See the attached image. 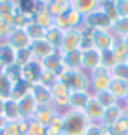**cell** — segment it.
<instances>
[{
	"instance_id": "cell-18",
	"label": "cell",
	"mask_w": 128,
	"mask_h": 135,
	"mask_svg": "<svg viewBox=\"0 0 128 135\" xmlns=\"http://www.w3.org/2000/svg\"><path fill=\"white\" fill-rule=\"evenodd\" d=\"M43 3H44V8L51 13L53 18L64 15L71 8V0H46Z\"/></svg>"
},
{
	"instance_id": "cell-29",
	"label": "cell",
	"mask_w": 128,
	"mask_h": 135,
	"mask_svg": "<svg viewBox=\"0 0 128 135\" xmlns=\"http://www.w3.org/2000/svg\"><path fill=\"white\" fill-rule=\"evenodd\" d=\"M100 10H102L109 20L113 23L118 18V12H117V3L115 0H100Z\"/></svg>"
},
{
	"instance_id": "cell-16",
	"label": "cell",
	"mask_w": 128,
	"mask_h": 135,
	"mask_svg": "<svg viewBox=\"0 0 128 135\" xmlns=\"http://www.w3.org/2000/svg\"><path fill=\"white\" fill-rule=\"evenodd\" d=\"M58 114L59 112L53 105H38V109H36V112H35V115H33L31 120H35V122L41 124L44 127H48L49 122L58 115Z\"/></svg>"
},
{
	"instance_id": "cell-13",
	"label": "cell",
	"mask_w": 128,
	"mask_h": 135,
	"mask_svg": "<svg viewBox=\"0 0 128 135\" xmlns=\"http://www.w3.org/2000/svg\"><path fill=\"white\" fill-rule=\"evenodd\" d=\"M39 63H41V68L44 71H49L51 74H54L56 78H59L66 71L64 63H63V55L59 51H54L53 55H49L48 58H44L43 61H39Z\"/></svg>"
},
{
	"instance_id": "cell-11",
	"label": "cell",
	"mask_w": 128,
	"mask_h": 135,
	"mask_svg": "<svg viewBox=\"0 0 128 135\" xmlns=\"http://www.w3.org/2000/svg\"><path fill=\"white\" fill-rule=\"evenodd\" d=\"M82 112L85 114V117L89 119L90 124H100L102 122V117H104V112H105V107L100 104L92 94L89 97V100H87V104H85Z\"/></svg>"
},
{
	"instance_id": "cell-10",
	"label": "cell",
	"mask_w": 128,
	"mask_h": 135,
	"mask_svg": "<svg viewBox=\"0 0 128 135\" xmlns=\"http://www.w3.org/2000/svg\"><path fill=\"white\" fill-rule=\"evenodd\" d=\"M102 64V53L99 50L92 48H84L82 50V64H80V69L85 71L87 74L92 73L95 68H99Z\"/></svg>"
},
{
	"instance_id": "cell-27",
	"label": "cell",
	"mask_w": 128,
	"mask_h": 135,
	"mask_svg": "<svg viewBox=\"0 0 128 135\" xmlns=\"http://www.w3.org/2000/svg\"><path fill=\"white\" fill-rule=\"evenodd\" d=\"M110 31L115 35V38H126L128 36V18H117L112 23Z\"/></svg>"
},
{
	"instance_id": "cell-12",
	"label": "cell",
	"mask_w": 128,
	"mask_h": 135,
	"mask_svg": "<svg viewBox=\"0 0 128 135\" xmlns=\"http://www.w3.org/2000/svg\"><path fill=\"white\" fill-rule=\"evenodd\" d=\"M18 112H20V119L25 120H31L35 112L38 109V102L35 100V97L31 96V92H26L23 97H20L18 100Z\"/></svg>"
},
{
	"instance_id": "cell-43",
	"label": "cell",
	"mask_w": 128,
	"mask_h": 135,
	"mask_svg": "<svg viewBox=\"0 0 128 135\" xmlns=\"http://www.w3.org/2000/svg\"><path fill=\"white\" fill-rule=\"evenodd\" d=\"M5 102H7V99L0 97V117L3 115V110H5Z\"/></svg>"
},
{
	"instance_id": "cell-2",
	"label": "cell",
	"mask_w": 128,
	"mask_h": 135,
	"mask_svg": "<svg viewBox=\"0 0 128 135\" xmlns=\"http://www.w3.org/2000/svg\"><path fill=\"white\" fill-rule=\"evenodd\" d=\"M63 119H64L63 135H84L85 129L90 124L82 110L67 109L66 112H63Z\"/></svg>"
},
{
	"instance_id": "cell-44",
	"label": "cell",
	"mask_w": 128,
	"mask_h": 135,
	"mask_svg": "<svg viewBox=\"0 0 128 135\" xmlns=\"http://www.w3.org/2000/svg\"><path fill=\"white\" fill-rule=\"evenodd\" d=\"M123 120H125L126 125H128V107H125V105H123Z\"/></svg>"
},
{
	"instance_id": "cell-1",
	"label": "cell",
	"mask_w": 128,
	"mask_h": 135,
	"mask_svg": "<svg viewBox=\"0 0 128 135\" xmlns=\"http://www.w3.org/2000/svg\"><path fill=\"white\" fill-rule=\"evenodd\" d=\"M58 79L69 89V92H76V91L90 92V78L82 69H66Z\"/></svg>"
},
{
	"instance_id": "cell-23",
	"label": "cell",
	"mask_w": 128,
	"mask_h": 135,
	"mask_svg": "<svg viewBox=\"0 0 128 135\" xmlns=\"http://www.w3.org/2000/svg\"><path fill=\"white\" fill-rule=\"evenodd\" d=\"M63 38H64V31H63V30H59L58 26H51L49 30H46L44 40H46V41H48L56 51H59V48H61Z\"/></svg>"
},
{
	"instance_id": "cell-9",
	"label": "cell",
	"mask_w": 128,
	"mask_h": 135,
	"mask_svg": "<svg viewBox=\"0 0 128 135\" xmlns=\"http://www.w3.org/2000/svg\"><path fill=\"white\" fill-rule=\"evenodd\" d=\"M5 43L10 45L15 51H20V50H28L31 45V40L28 38L23 28H13L8 33V36L5 38Z\"/></svg>"
},
{
	"instance_id": "cell-17",
	"label": "cell",
	"mask_w": 128,
	"mask_h": 135,
	"mask_svg": "<svg viewBox=\"0 0 128 135\" xmlns=\"http://www.w3.org/2000/svg\"><path fill=\"white\" fill-rule=\"evenodd\" d=\"M92 96V92L87 91H76L69 94V102H67V109L71 110H84V107L87 104L89 97Z\"/></svg>"
},
{
	"instance_id": "cell-19",
	"label": "cell",
	"mask_w": 128,
	"mask_h": 135,
	"mask_svg": "<svg viewBox=\"0 0 128 135\" xmlns=\"http://www.w3.org/2000/svg\"><path fill=\"white\" fill-rule=\"evenodd\" d=\"M122 117H123V104L120 102V104L113 105V107L105 109L104 117H102V122H100V124H104L105 127H110V125H113L115 122H118Z\"/></svg>"
},
{
	"instance_id": "cell-6",
	"label": "cell",
	"mask_w": 128,
	"mask_h": 135,
	"mask_svg": "<svg viewBox=\"0 0 128 135\" xmlns=\"http://www.w3.org/2000/svg\"><path fill=\"white\" fill-rule=\"evenodd\" d=\"M115 40V35L110 30H92V46L100 53L110 51Z\"/></svg>"
},
{
	"instance_id": "cell-21",
	"label": "cell",
	"mask_w": 128,
	"mask_h": 135,
	"mask_svg": "<svg viewBox=\"0 0 128 135\" xmlns=\"http://www.w3.org/2000/svg\"><path fill=\"white\" fill-rule=\"evenodd\" d=\"M63 63H64L66 69H80V64H82V50L64 53Z\"/></svg>"
},
{
	"instance_id": "cell-38",
	"label": "cell",
	"mask_w": 128,
	"mask_h": 135,
	"mask_svg": "<svg viewBox=\"0 0 128 135\" xmlns=\"http://www.w3.org/2000/svg\"><path fill=\"white\" fill-rule=\"evenodd\" d=\"M12 89H13V86L8 81V78H7L5 74H2V76H0V97L8 99L10 94H12Z\"/></svg>"
},
{
	"instance_id": "cell-3",
	"label": "cell",
	"mask_w": 128,
	"mask_h": 135,
	"mask_svg": "<svg viewBox=\"0 0 128 135\" xmlns=\"http://www.w3.org/2000/svg\"><path fill=\"white\" fill-rule=\"evenodd\" d=\"M89 78H90V92L92 94L109 91L110 83H112V73H110L109 68L100 64L92 73H89Z\"/></svg>"
},
{
	"instance_id": "cell-41",
	"label": "cell",
	"mask_w": 128,
	"mask_h": 135,
	"mask_svg": "<svg viewBox=\"0 0 128 135\" xmlns=\"http://www.w3.org/2000/svg\"><path fill=\"white\" fill-rule=\"evenodd\" d=\"M13 30V26L10 23H7L3 22L2 18H0V41H5V38L8 36V33Z\"/></svg>"
},
{
	"instance_id": "cell-47",
	"label": "cell",
	"mask_w": 128,
	"mask_h": 135,
	"mask_svg": "<svg viewBox=\"0 0 128 135\" xmlns=\"http://www.w3.org/2000/svg\"><path fill=\"white\" fill-rule=\"evenodd\" d=\"M122 104H123L125 107H128V92H126V96H125V99L122 100Z\"/></svg>"
},
{
	"instance_id": "cell-24",
	"label": "cell",
	"mask_w": 128,
	"mask_h": 135,
	"mask_svg": "<svg viewBox=\"0 0 128 135\" xmlns=\"http://www.w3.org/2000/svg\"><path fill=\"white\" fill-rule=\"evenodd\" d=\"M110 53L113 55L117 63H123V61H128V48L125 46V41L122 38H117L115 43H113Z\"/></svg>"
},
{
	"instance_id": "cell-25",
	"label": "cell",
	"mask_w": 128,
	"mask_h": 135,
	"mask_svg": "<svg viewBox=\"0 0 128 135\" xmlns=\"http://www.w3.org/2000/svg\"><path fill=\"white\" fill-rule=\"evenodd\" d=\"M7 122H17L20 120V112H18V102L13 99H7L5 102V110H3V115H2Z\"/></svg>"
},
{
	"instance_id": "cell-36",
	"label": "cell",
	"mask_w": 128,
	"mask_h": 135,
	"mask_svg": "<svg viewBox=\"0 0 128 135\" xmlns=\"http://www.w3.org/2000/svg\"><path fill=\"white\" fill-rule=\"evenodd\" d=\"M30 61H33V56H31V53H30V48H28V50H20V51H17L15 66L23 68L25 64H28Z\"/></svg>"
},
{
	"instance_id": "cell-32",
	"label": "cell",
	"mask_w": 128,
	"mask_h": 135,
	"mask_svg": "<svg viewBox=\"0 0 128 135\" xmlns=\"http://www.w3.org/2000/svg\"><path fill=\"white\" fill-rule=\"evenodd\" d=\"M25 31L26 35H28V38L33 41H38V40H44V35H46V30H43L41 26H38L35 22H31L30 25L25 26Z\"/></svg>"
},
{
	"instance_id": "cell-31",
	"label": "cell",
	"mask_w": 128,
	"mask_h": 135,
	"mask_svg": "<svg viewBox=\"0 0 128 135\" xmlns=\"http://www.w3.org/2000/svg\"><path fill=\"white\" fill-rule=\"evenodd\" d=\"M64 15H66L67 23H69V28H80V26L84 25V17L80 15L76 8H72V7L64 13Z\"/></svg>"
},
{
	"instance_id": "cell-45",
	"label": "cell",
	"mask_w": 128,
	"mask_h": 135,
	"mask_svg": "<svg viewBox=\"0 0 128 135\" xmlns=\"http://www.w3.org/2000/svg\"><path fill=\"white\" fill-rule=\"evenodd\" d=\"M7 125V120L3 119V117H0V132H2L3 130V127Z\"/></svg>"
},
{
	"instance_id": "cell-26",
	"label": "cell",
	"mask_w": 128,
	"mask_h": 135,
	"mask_svg": "<svg viewBox=\"0 0 128 135\" xmlns=\"http://www.w3.org/2000/svg\"><path fill=\"white\" fill-rule=\"evenodd\" d=\"M109 91L117 97L118 102H122V100L125 99V96H126V92H128V83H125V81H120V79H113V78H112V83H110Z\"/></svg>"
},
{
	"instance_id": "cell-15",
	"label": "cell",
	"mask_w": 128,
	"mask_h": 135,
	"mask_svg": "<svg viewBox=\"0 0 128 135\" xmlns=\"http://www.w3.org/2000/svg\"><path fill=\"white\" fill-rule=\"evenodd\" d=\"M54 51L56 50L53 48L46 40H38V41H33L30 45V53H31L33 59H36V61H43L44 58H48Z\"/></svg>"
},
{
	"instance_id": "cell-5",
	"label": "cell",
	"mask_w": 128,
	"mask_h": 135,
	"mask_svg": "<svg viewBox=\"0 0 128 135\" xmlns=\"http://www.w3.org/2000/svg\"><path fill=\"white\" fill-rule=\"evenodd\" d=\"M77 50H82V31H80V28H71L64 31V38H63L61 48H59V53L64 55V53H71Z\"/></svg>"
},
{
	"instance_id": "cell-39",
	"label": "cell",
	"mask_w": 128,
	"mask_h": 135,
	"mask_svg": "<svg viewBox=\"0 0 128 135\" xmlns=\"http://www.w3.org/2000/svg\"><path fill=\"white\" fill-rule=\"evenodd\" d=\"M48 133L46 132V127L35 122V120H30V127H28V135H44Z\"/></svg>"
},
{
	"instance_id": "cell-48",
	"label": "cell",
	"mask_w": 128,
	"mask_h": 135,
	"mask_svg": "<svg viewBox=\"0 0 128 135\" xmlns=\"http://www.w3.org/2000/svg\"><path fill=\"white\" fill-rule=\"evenodd\" d=\"M123 41H125V46L128 48V36H126V38H123Z\"/></svg>"
},
{
	"instance_id": "cell-33",
	"label": "cell",
	"mask_w": 128,
	"mask_h": 135,
	"mask_svg": "<svg viewBox=\"0 0 128 135\" xmlns=\"http://www.w3.org/2000/svg\"><path fill=\"white\" fill-rule=\"evenodd\" d=\"M63 129H64L63 114H58V115L49 122V125L46 127V132H48V135H63Z\"/></svg>"
},
{
	"instance_id": "cell-35",
	"label": "cell",
	"mask_w": 128,
	"mask_h": 135,
	"mask_svg": "<svg viewBox=\"0 0 128 135\" xmlns=\"http://www.w3.org/2000/svg\"><path fill=\"white\" fill-rule=\"evenodd\" d=\"M84 135H110V132L109 127H105L104 124H89Z\"/></svg>"
},
{
	"instance_id": "cell-7",
	"label": "cell",
	"mask_w": 128,
	"mask_h": 135,
	"mask_svg": "<svg viewBox=\"0 0 128 135\" xmlns=\"http://www.w3.org/2000/svg\"><path fill=\"white\" fill-rule=\"evenodd\" d=\"M84 26H87L90 30H110L112 22L99 7L95 12H92L87 17H84Z\"/></svg>"
},
{
	"instance_id": "cell-8",
	"label": "cell",
	"mask_w": 128,
	"mask_h": 135,
	"mask_svg": "<svg viewBox=\"0 0 128 135\" xmlns=\"http://www.w3.org/2000/svg\"><path fill=\"white\" fill-rule=\"evenodd\" d=\"M41 73H43V68H41V63L33 59L28 64H25L23 68H20V78H22L23 83L26 84H36L39 83V78H41Z\"/></svg>"
},
{
	"instance_id": "cell-14",
	"label": "cell",
	"mask_w": 128,
	"mask_h": 135,
	"mask_svg": "<svg viewBox=\"0 0 128 135\" xmlns=\"http://www.w3.org/2000/svg\"><path fill=\"white\" fill-rule=\"evenodd\" d=\"M30 92L38 102V105H53V96L49 86H44L43 83H36L30 87Z\"/></svg>"
},
{
	"instance_id": "cell-20",
	"label": "cell",
	"mask_w": 128,
	"mask_h": 135,
	"mask_svg": "<svg viewBox=\"0 0 128 135\" xmlns=\"http://www.w3.org/2000/svg\"><path fill=\"white\" fill-rule=\"evenodd\" d=\"M71 7L76 8L82 17H87L100 7V0H71Z\"/></svg>"
},
{
	"instance_id": "cell-42",
	"label": "cell",
	"mask_w": 128,
	"mask_h": 135,
	"mask_svg": "<svg viewBox=\"0 0 128 135\" xmlns=\"http://www.w3.org/2000/svg\"><path fill=\"white\" fill-rule=\"evenodd\" d=\"M17 125H18V130L22 135H28V127H30V120H25V119H20L17 120Z\"/></svg>"
},
{
	"instance_id": "cell-22",
	"label": "cell",
	"mask_w": 128,
	"mask_h": 135,
	"mask_svg": "<svg viewBox=\"0 0 128 135\" xmlns=\"http://www.w3.org/2000/svg\"><path fill=\"white\" fill-rule=\"evenodd\" d=\"M15 59H17V51L5 41H0V61L7 68H10V66H15Z\"/></svg>"
},
{
	"instance_id": "cell-34",
	"label": "cell",
	"mask_w": 128,
	"mask_h": 135,
	"mask_svg": "<svg viewBox=\"0 0 128 135\" xmlns=\"http://www.w3.org/2000/svg\"><path fill=\"white\" fill-rule=\"evenodd\" d=\"M110 73H112V78H113V79H120V81H125V83H128V61L117 63V64L110 69Z\"/></svg>"
},
{
	"instance_id": "cell-28",
	"label": "cell",
	"mask_w": 128,
	"mask_h": 135,
	"mask_svg": "<svg viewBox=\"0 0 128 135\" xmlns=\"http://www.w3.org/2000/svg\"><path fill=\"white\" fill-rule=\"evenodd\" d=\"M22 2L18 0H0V17L3 15H15L22 8Z\"/></svg>"
},
{
	"instance_id": "cell-37",
	"label": "cell",
	"mask_w": 128,
	"mask_h": 135,
	"mask_svg": "<svg viewBox=\"0 0 128 135\" xmlns=\"http://www.w3.org/2000/svg\"><path fill=\"white\" fill-rule=\"evenodd\" d=\"M109 132H110V135H128V125L123 120V117L120 119L118 122H115L113 125H110Z\"/></svg>"
},
{
	"instance_id": "cell-4",
	"label": "cell",
	"mask_w": 128,
	"mask_h": 135,
	"mask_svg": "<svg viewBox=\"0 0 128 135\" xmlns=\"http://www.w3.org/2000/svg\"><path fill=\"white\" fill-rule=\"evenodd\" d=\"M69 89L61 83V81H56L54 84L51 86V96H53V107L63 114L67 110V102H69Z\"/></svg>"
},
{
	"instance_id": "cell-46",
	"label": "cell",
	"mask_w": 128,
	"mask_h": 135,
	"mask_svg": "<svg viewBox=\"0 0 128 135\" xmlns=\"http://www.w3.org/2000/svg\"><path fill=\"white\" fill-rule=\"evenodd\" d=\"M5 71H7V66L0 61V76H2V74H5Z\"/></svg>"
},
{
	"instance_id": "cell-30",
	"label": "cell",
	"mask_w": 128,
	"mask_h": 135,
	"mask_svg": "<svg viewBox=\"0 0 128 135\" xmlns=\"http://www.w3.org/2000/svg\"><path fill=\"white\" fill-rule=\"evenodd\" d=\"M94 97H95L100 104H102L105 109H109V107H113V105H117V104H120L118 100H117V97L113 96V94L110 92V91H102V92H95L94 94Z\"/></svg>"
},
{
	"instance_id": "cell-40",
	"label": "cell",
	"mask_w": 128,
	"mask_h": 135,
	"mask_svg": "<svg viewBox=\"0 0 128 135\" xmlns=\"http://www.w3.org/2000/svg\"><path fill=\"white\" fill-rule=\"evenodd\" d=\"M118 18H128V0H115Z\"/></svg>"
}]
</instances>
